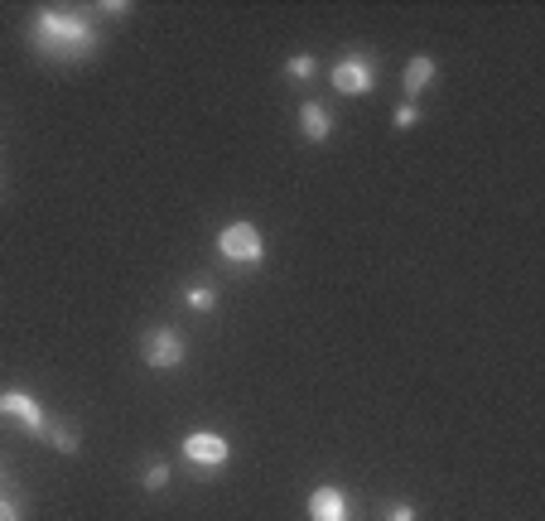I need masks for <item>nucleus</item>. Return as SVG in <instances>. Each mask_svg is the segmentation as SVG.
<instances>
[{
  "label": "nucleus",
  "mask_w": 545,
  "mask_h": 521,
  "mask_svg": "<svg viewBox=\"0 0 545 521\" xmlns=\"http://www.w3.org/2000/svg\"><path fill=\"white\" fill-rule=\"evenodd\" d=\"M169 488V464H145V473H140V493H164Z\"/></svg>",
  "instance_id": "obj_13"
},
{
  "label": "nucleus",
  "mask_w": 545,
  "mask_h": 521,
  "mask_svg": "<svg viewBox=\"0 0 545 521\" xmlns=\"http://www.w3.org/2000/svg\"><path fill=\"white\" fill-rule=\"evenodd\" d=\"M391 121H396V131H410V126H420V107H415V102H401Z\"/></svg>",
  "instance_id": "obj_14"
},
{
  "label": "nucleus",
  "mask_w": 545,
  "mask_h": 521,
  "mask_svg": "<svg viewBox=\"0 0 545 521\" xmlns=\"http://www.w3.org/2000/svg\"><path fill=\"white\" fill-rule=\"evenodd\" d=\"M179 454H184L189 468H227L232 464V444H227L218 430H193V435H184Z\"/></svg>",
  "instance_id": "obj_6"
},
{
  "label": "nucleus",
  "mask_w": 545,
  "mask_h": 521,
  "mask_svg": "<svg viewBox=\"0 0 545 521\" xmlns=\"http://www.w3.org/2000/svg\"><path fill=\"white\" fill-rule=\"evenodd\" d=\"M420 512H415V502H396L391 512H386V521H415Z\"/></svg>",
  "instance_id": "obj_16"
},
{
  "label": "nucleus",
  "mask_w": 545,
  "mask_h": 521,
  "mask_svg": "<svg viewBox=\"0 0 545 521\" xmlns=\"http://www.w3.org/2000/svg\"><path fill=\"white\" fill-rule=\"evenodd\" d=\"M184 304H189L193 314H213L218 309V285L213 280H189L184 285Z\"/></svg>",
  "instance_id": "obj_10"
},
{
  "label": "nucleus",
  "mask_w": 545,
  "mask_h": 521,
  "mask_svg": "<svg viewBox=\"0 0 545 521\" xmlns=\"http://www.w3.org/2000/svg\"><path fill=\"white\" fill-rule=\"evenodd\" d=\"M314 73H319V58L314 54H290L285 58V78H290V83H314Z\"/></svg>",
  "instance_id": "obj_11"
},
{
  "label": "nucleus",
  "mask_w": 545,
  "mask_h": 521,
  "mask_svg": "<svg viewBox=\"0 0 545 521\" xmlns=\"http://www.w3.org/2000/svg\"><path fill=\"white\" fill-rule=\"evenodd\" d=\"M49 444H54L58 454H68V459H73V454H82V439H78V430H73V425H49Z\"/></svg>",
  "instance_id": "obj_12"
},
{
  "label": "nucleus",
  "mask_w": 545,
  "mask_h": 521,
  "mask_svg": "<svg viewBox=\"0 0 545 521\" xmlns=\"http://www.w3.org/2000/svg\"><path fill=\"white\" fill-rule=\"evenodd\" d=\"M0 415H5V420H15V425H20L29 439H44V435H49L44 401H39L34 391H25V386H5V391H0Z\"/></svg>",
  "instance_id": "obj_4"
},
{
  "label": "nucleus",
  "mask_w": 545,
  "mask_h": 521,
  "mask_svg": "<svg viewBox=\"0 0 545 521\" xmlns=\"http://www.w3.org/2000/svg\"><path fill=\"white\" fill-rule=\"evenodd\" d=\"M218 256L227 266H242V271H256L266 261V237L256 222H227L218 232Z\"/></svg>",
  "instance_id": "obj_2"
},
{
  "label": "nucleus",
  "mask_w": 545,
  "mask_h": 521,
  "mask_svg": "<svg viewBox=\"0 0 545 521\" xmlns=\"http://www.w3.org/2000/svg\"><path fill=\"white\" fill-rule=\"evenodd\" d=\"M304 517L309 521H357V507L338 483H319L309 493V502H304Z\"/></svg>",
  "instance_id": "obj_7"
},
{
  "label": "nucleus",
  "mask_w": 545,
  "mask_h": 521,
  "mask_svg": "<svg viewBox=\"0 0 545 521\" xmlns=\"http://www.w3.org/2000/svg\"><path fill=\"white\" fill-rule=\"evenodd\" d=\"M29 44L34 54L54 58V63H82L97 54V25L82 10H39L29 20Z\"/></svg>",
  "instance_id": "obj_1"
},
{
  "label": "nucleus",
  "mask_w": 545,
  "mask_h": 521,
  "mask_svg": "<svg viewBox=\"0 0 545 521\" xmlns=\"http://www.w3.org/2000/svg\"><path fill=\"white\" fill-rule=\"evenodd\" d=\"M439 78V63L430 54H410L406 58V73H401V87H406V97H420L425 87Z\"/></svg>",
  "instance_id": "obj_8"
},
{
  "label": "nucleus",
  "mask_w": 545,
  "mask_h": 521,
  "mask_svg": "<svg viewBox=\"0 0 545 521\" xmlns=\"http://www.w3.org/2000/svg\"><path fill=\"white\" fill-rule=\"evenodd\" d=\"M0 521H25V507H20L15 497L0 493Z\"/></svg>",
  "instance_id": "obj_15"
},
{
  "label": "nucleus",
  "mask_w": 545,
  "mask_h": 521,
  "mask_svg": "<svg viewBox=\"0 0 545 521\" xmlns=\"http://www.w3.org/2000/svg\"><path fill=\"white\" fill-rule=\"evenodd\" d=\"M300 131L309 145H324L328 136H333V111L324 107V102H304L300 107Z\"/></svg>",
  "instance_id": "obj_9"
},
{
  "label": "nucleus",
  "mask_w": 545,
  "mask_h": 521,
  "mask_svg": "<svg viewBox=\"0 0 545 521\" xmlns=\"http://www.w3.org/2000/svg\"><path fill=\"white\" fill-rule=\"evenodd\" d=\"M140 357H145L150 372H179L184 357H189V338L174 324H155V329L140 333Z\"/></svg>",
  "instance_id": "obj_3"
},
{
  "label": "nucleus",
  "mask_w": 545,
  "mask_h": 521,
  "mask_svg": "<svg viewBox=\"0 0 545 521\" xmlns=\"http://www.w3.org/2000/svg\"><path fill=\"white\" fill-rule=\"evenodd\" d=\"M328 83H333L338 97H367V92L377 87V58L372 54H343L338 63H333Z\"/></svg>",
  "instance_id": "obj_5"
},
{
  "label": "nucleus",
  "mask_w": 545,
  "mask_h": 521,
  "mask_svg": "<svg viewBox=\"0 0 545 521\" xmlns=\"http://www.w3.org/2000/svg\"><path fill=\"white\" fill-rule=\"evenodd\" d=\"M0 488H5V468H0Z\"/></svg>",
  "instance_id": "obj_17"
}]
</instances>
